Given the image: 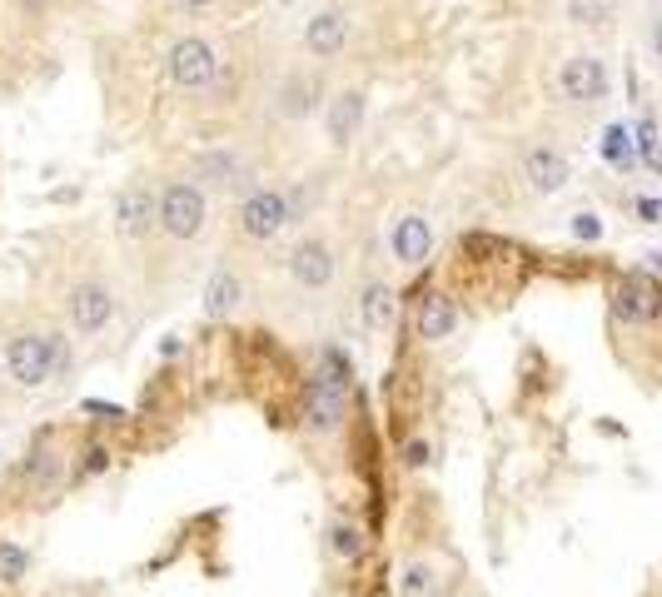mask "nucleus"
Returning a JSON list of instances; mask_svg holds the SVG:
<instances>
[{
  "instance_id": "nucleus-1",
  "label": "nucleus",
  "mask_w": 662,
  "mask_h": 597,
  "mask_svg": "<svg viewBox=\"0 0 662 597\" xmlns=\"http://www.w3.org/2000/svg\"><path fill=\"white\" fill-rule=\"evenodd\" d=\"M349 383H354V369L339 349H324L319 354V369L304 389V429L309 433H334L344 423V403H349Z\"/></svg>"
},
{
  "instance_id": "nucleus-15",
  "label": "nucleus",
  "mask_w": 662,
  "mask_h": 597,
  "mask_svg": "<svg viewBox=\"0 0 662 597\" xmlns=\"http://www.w3.org/2000/svg\"><path fill=\"white\" fill-rule=\"evenodd\" d=\"M359 120H364V95H359V90L334 95V105H329V140H339V145L354 140Z\"/></svg>"
},
{
  "instance_id": "nucleus-18",
  "label": "nucleus",
  "mask_w": 662,
  "mask_h": 597,
  "mask_svg": "<svg viewBox=\"0 0 662 597\" xmlns=\"http://www.w3.org/2000/svg\"><path fill=\"white\" fill-rule=\"evenodd\" d=\"M603 159L617 169H633V135H627L623 125H607L603 130Z\"/></svg>"
},
{
  "instance_id": "nucleus-8",
  "label": "nucleus",
  "mask_w": 662,
  "mask_h": 597,
  "mask_svg": "<svg viewBox=\"0 0 662 597\" xmlns=\"http://www.w3.org/2000/svg\"><path fill=\"white\" fill-rule=\"evenodd\" d=\"M115 229H120L125 239H145V234L155 229V195H149L145 185L120 189V199H115Z\"/></svg>"
},
{
  "instance_id": "nucleus-23",
  "label": "nucleus",
  "mask_w": 662,
  "mask_h": 597,
  "mask_svg": "<svg viewBox=\"0 0 662 597\" xmlns=\"http://www.w3.org/2000/svg\"><path fill=\"white\" fill-rule=\"evenodd\" d=\"M573 20H588V26H603L607 20V0H568Z\"/></svg>"
},
{
  "instance_id": "nucleus-22",
  "label": "nucleus",
  "mask_w": 662,
  "mask_h": 597,
  "mask_svg": "<svg viewBox=\"0 0 662 597\" xmlns=\"http://www.w3.org/2000/svg\"><path fill=\"white\" fill-rule=\"evenodd\" d=\"M637 159H643L648 169H658V125L643 115V125H637Z\"/></svg>"
},
{
  "instance_id": "nucleus-12",
  "label": "nucleus",
  "mask_w": 662,
  "mask_h": 597,
  "mask_svg": "<svg viewBox=\"0 0 662 597\" xmlns=\"http://www.w3.org/2000/svg\"><path fill=\"white\" fill-rule=\"evenodd\" d=\"M523 175H528V185L538 189V195H558V189L568 185V159H563L558 149H528Z\"/></svg>"
},
{
  "instance_id": "nucleus-10",
  "label": "nucleus",
  "mask_w": 662,
  "mask_h": 597,
  "mask_svg": "<svg viewBox=\"0 0 662 597\" xmlns=\"http://www.w3.org/2000/svg\"><path fill=\"white\" fill-rule=\"evenodd\" d=\"M290 274H294L299 284H304V290H324V284L334 280V254H329V244H319V239L294 244Z\"/></svg>"
},
{
  "instance_id": "nucleus-7",
  "label": "nucleus",
  "mask_w": 662,
  "mask_h": 597,
  "mask_svg": "<svg viewBox=\"0 0 662 597\" xmlns=\"http://www.w3.org/2000/svg\"><path fill=\"white\" fill-rule=\"evenodd\" d=\"M558 85H563V100L593 105V100H603L607 95V70H603V60L597 56H573L568 66H563Z\"/></svg>"
},
{
  "instance_id": "nucleus-13",
  "label": "nucleus",
  "mask_w": 662,
  "mask_h": 597,
  "mask_svg": "<svg viewBox=\"0 0 662 597\" xmlns=\"http://www.w3.org/2000/svg\"><path fill=\"white\" fill-rule=\"evenodd\" d=\"M434 249V229L424 215H403L393 224V254H399V264H424Z\"/></svg>"
},
{
  "instance_id": "nucleus-16",
  "label": "nucleus",
  "mask_w": 662,
  "mask_h": 597,
  "mask_svg": "<svg viewBox=\"0 0 662 597\" xmlns=\"http://www.w3.org/2000/svg\"><path fill=\"white\" fill-rule=\"evenodd\" d=\"M234 304H240V280H234L230 270H215V280H210V290H205V314L220 319V314H230Z\"/></svg>"
},
{
  "instance_id": "nucleus-31",
  "label": "nucleus",
  "mask_w": 662,
  "mask_h": 597,
  "mask_svg": "<svg viewBox=\"0 0 662 597\" xmlns=\"http://www.w3.org/2000/svg\"><path fill=\"white\" fill-rule=\"evenodd\" d=\"M179 6H189V10H199V6H215V0H179Z\"/></svg>"
},
{
  "instance_id": "nucleus-3",
  "label": "nucleus",
  "mask_w": 662,
  "mask_h": 597,
  "mask_svg": "<svg viewBox=\"0 0 662 597\" xmlns=\"http://www.w3.org/2000/svg\"><path fill=\"white\" fill-rule=\"evenodd\" d=\"M155 224L169 234V239H195L205 229V195L195 185H169L165 195H155Z\"/></svg>"
},
{
  "instance_id": "nucleus-4",
  "label": "nucleus",
  "mask_w": 662,
  "mask_h": 597,
  "mask_svg": "<svg viewBox=\"0 0 662 597\" xmlns=\"http://www.w3.org/2000/svg\"><path fill=\"white\" fill-rule=\"evenodd\" d=\"M662 309V284L648 270H627L617 284V319L623 324H653Z\"/></svg>"
},
{
  "instance_id": "nucleus-17",
  "label": "nucleus",
  "mask_w": 662,
  "mask_h": 597,
  "mask_svg": "<svg viewBox=\"0 0 662 597\" xmlns=\"http://www.w3.org/2000/svg\"><path fill=\"white\" fill-rule=\"evenodd\" d=\"M389 319H393V290H389V284H369V290H364V324L383 329Z\"/></svg>"
},
{
  "instance_id": "nucleus-6",
  "label": "nucleus",
  "mask_w": 662,
  "mask_h": 597,
  "mask_svg": "<svg viewBox=\"0 0 662 597\" xmlns=\"http://www.w3.org/2000/svg\"><path fill=\"white\" fill-rule=\"evenodd\" d=\"M6 369L16 383L26 389H40L50 379V349H46V334H26V339H10L6 349Z\"/></svg>"
},
{
  "instance_id": "nucleus-2",
  "label": "nucleus",
  "mask_w": 662,
  "mask_h": 597,
  "mask_svg": "<svg viewBox=\"0 0 662 597\" xmlns=\"http://www.w3.org/2000/svg\"><path fill=\"white\" fill-rule=\"evenodd\" d=\"M165 70H169V80H175L179 90H210V85L220 80V56H215V46H210V40L185 36V40H175V46H169Z\"/></svg>"
},
{
  "instance_id": "nucleus-19",
  "label": "nucleus",
  "mask_w": 662,
  "mask_h": 597,
  "mask_svg": "<svg viewBox=\"0 0 662 597\" xmlns=\"http://www.w3.org/2000/svg\"><path fill=\"white\" fill-rule=\"evenodd\" d=\"M314 95H319L314 80H290V85H284V105H280V110L284 115H309V110H314Z\"/></svg>"
},
{
  "instance_id": "nucleus-9",
  "label": "nucleus",
  "mask_w": 662,
  "mask_h": 597,
  "mask_svg": "<svg viewBox=\"0 0 662 597\" xmlns=\"http://www.w3.org/2000/svg\"><path fill=\"white\" fill-rule=\"evenodd\" d=\"M70 319L80 334H95V329H105L115 319V298L105 284H75L70 290Z\"/></svg>"
},
{
  "instance_id": "nucleus-20",
  "label": "nucleus",
  "mask_w": 662,
  "mask_h": 597,
  "mask_svg": "<svg viewBox=\"0 0 662 597\" xmlns=\"http://www.w3.org/2000/svg\"><path fill=\"white\" fill-rule=\"evenodd\" d=\"M30 568L26 548H16V542H0V583H20Z\"/></svg>"
},
{
  "instance_id": "nucleus-14",
  "label": "nucleus",
  "mask_w": 662,
  "mask_h": 597,
  "mask_svg": "<svg viewBox=\"0 0 662 597\" xmlns=\"http://www.w3.org/2000/svg\"><path fill=\"white\" fill-rule=\"evenodd\" d=\"M454 324H458L454 298H444V294H424L419 298V339H448L454 334Z\"/></svg>"
},
{
  "instance_id": "nucleus-27",
  "label": "nucleus",
  "mask_w": 662,
  "mask_h": 597,
  "mask_svg": "<svg viewBox=\"0 0 662 597\" xmlns=\"http://www.w3.org/2000/svg\"><path fill=\"white\" fill-rule=\"evenodd\" d=\"M468 249H474V254H498L504 244H498V239H488V234H468Z\"/></svg>"
},
{
  "instance_id": "nucleus-29",
  "label": "nucleus",
  "mask_w": 662,
  "mask_h": 597,
  "mask_svg": "<svg viewBox=\"0 0 662 597\" xmlns=\"http://www.w3.org/2000/svg\"><path fill=\"white\" fill-rule=\"evenodd\" d=\"M637 215L653 224V219H658V199H637Z\"/></svg>"
},
{
  "instance_id": "nucleus-21",
  "label": "nucleus",
  "mask_w": 662,
  "mask_h": 597,
  "mask_svg": "<svg viewBox=\"0 0 662 597\" xmlns=\"http://www.w3.org/2000/svg\"><path fill=\"white\" fill-rule=\"evenodd\" d=\"M334 552H339V558H344V562H354L359 552H364V538H359V528H349V522H339V528H334Z\"/></svg>"
},
{
  "instance_id": "nucleus-5",
  "label": "nucleus",
  "mask_w": 662,
  "mask_h": 597,
  "mask_svg": "<svg viewBox=\"0 0 662 597\" xmlns=\"http://www.w3.org/2000/svg\"><path fill=\"white\" fill-rule=\"evenodd\" d=\"M290 224V209H284V195L280 189H254L250 199L240 205V229L250 234V239H274V234Z\"/></svg>"
},
{
  "instance_id": "nucleus-24",
  "label": "nucleus",
  "mask_w": 662,
  "mask_h": 597,
  "mask_svg": "<svg viewBox=\"0 0 662 597\" xmlns=\"http://www.w3.org/2000/svg\"><path fill=\"white\" fill-rule=\"evenodd\" d=\"M403 597H434V572L429 568H409V572H403Z\"/></svg>"
},
{
  "instance_id": "nucleus-28",
  "label": "nucleus",
  "mask_w": 662,
  "mask_h": 597,
  "mask_svg": "<svg viewBox=\"0 0 662 597\" xmlns=\"http://www.w3.org/2000/svg\"><path fill=\"white\" fill-rule=\"evenodd\" d=\"M403 463H413V468H419V463H429V443H419V439H413L409 448H403Z\"/></svg>"
},
{
  "instance_id": "nucleus-30",
  "label": "nucleus",
  "mask_w": 662,
  "mask_h": 597,
  "mask_svg": "<svg viewBox=\"0 0 662 597\" xmlns=\"http://www.w3.org/2000/svg\"><path fill=\"white\" fill-rule=\"evenodd\" d=\"M20 6H26V10H46L50 0H20Z\"/></svg>"
},
{
  "instance_id": "nucleus-11",
  "label": "nucleus",
  "mask_w": 662,
  "mask_h": 597,
  "mask_svg": "<svg viewBox=\"0 0 662 597\" xmlns=\"http://www.w3.org/2000/svg\"><path fill=\"white\" fill-rule=\"evenodd\" d=\"M344 40H349V16L344 10H319V16L304 26V46L314 50V56H339Z\"/></svg>"
},
{
  "instance_id": "nucleus-26",
  "label": "nucleus",
  "mask_w": 662,
  "mask_h": 597,
  "mask_svg": "<svg viewBox=\"0 0 662 597\" xmlns=\"http://www.w3.org/2000/svg\"><path fill=\"white\" fill-rule=\"evenodd\" d=\"M573 234H578V239H597L603 224H597V215H573Z\"/></svg>"
},
{
  "instance_id": "nucleus-25",
  "label": "nucleus",
  "mask_w": 662,
  "mask_h": 597,
  "mask_svg": "<svg viewBox=\"0 0 662 597\" xmlns=\"http://www.w3.org/2000/svg\"><path fill=\"white\" fill-rule=\"evenodd\" d=\"M46 349H50V379H56V373L70 369V349H66V339L60 334H46Z\"/></svg>"
}]
</instances>
